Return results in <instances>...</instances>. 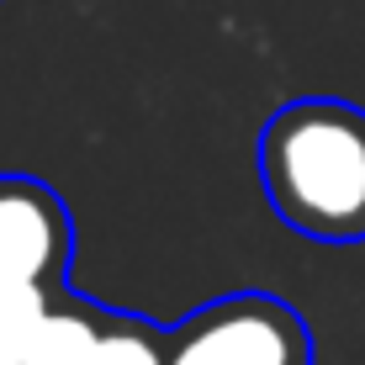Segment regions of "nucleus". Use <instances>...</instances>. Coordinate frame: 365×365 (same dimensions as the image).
I'll return each mask as SVG.
<instances>
[{
	"instance_id": "f257e3e1",
	"label": "nucleus",
	"mask_w": 365,
	"mask_h": 365,
	"mask_svg": "<svg viewBox=\"0 0 365 365\" xmlns=\"http://www.w3.org/2000/svg\"><path fill=\"white\" fill-rule=\"evenodd\" d=\"M270 212L312 244H365V111L339 96L286 101L259 133Z\"/></svg>"
},
{
	"instance_id": "f03ea898",
	"label": "nucleus",
	"mask_w": 365,
	"mask_h": 365,
	"mask_svg": "<svg viewBox=\"0 0 365 365\" xmlns=\"http://www.w3.org/2000/svg\"><path fill=\"white\" fill-rule=\"evenodd\" d=\"M307 318L270 292H233L165 329V365H312Z\"/></svg>"
},
{
	"instance_id": "7ed1b4c3",
	"label": "nucleus",
	"mask_w": 365,
	"mask_h": 365,
	"mask_svg": "<svg viewBox=\"0 0 365 365\" xmlns=\"http://www.w3.org/2000/svg\"><path fill=\"white\" fill-rule=\"evenodd\" d=\"M74 259V217L37 175H0V286L64 292Z\"/></svg>"
},
{
	"instance_id": "20e7f679",
	"label": "nucleus",
	"mask_w": 365,
	"mask_h": 365,
	"mask_svg": "<svg viewBox=\"0 0 365 365\" xmlns=\"http://www.w3.org/2000/svg\"><path fill=\"white\" fill-rule=\"evenodd\" d=\"M111 312L117 307H101V302L69 292V286L53 292L43 323H37L27 365H91L101 334H106V323H111Z\"/></svg>"
},
{
	"instance_id": "39448f33",
	"label": "nucleus",
	"mask_w": 365,
	"mask_h": 365,
	"mask_svg": "<svg viewBox=\"0 0 365 365\" xmlns=\"http://www.w3.org/2000/svg\"><path fill=\"white\" fill-rule=\"evenodd\" d=\"M91 365H165V329L143 312H111Z\"/></svg>"
},
{
	"instance_id": "423d86ee",
	"label": "nucleus",
	"mask_w": 365,
	"mask_h": 365,
	"mask_svg": "<svg viewBox=\"0 0 365 365\" xmlns=\"http://www.w3.org/2000/svg\"><path fill=\"white\" fill-rule=\"evenodd\" d=\"M53 292H32V286H0V365H27L37 323H43Z\"/></svg>"
}]
</instances>
